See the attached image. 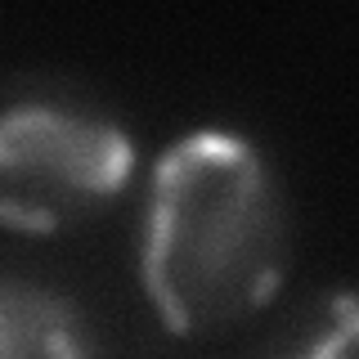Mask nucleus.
<instances>
[{"instance_id":"obj_1","label":"nucleus","mask_w":359,"mask_h":359,"mask_svg":"<svg viewBox=\"0 0 359 359\" xmlns=\"http://www.w3.org/2000/svg\"><path fill=\"white\" fill-rule=\"evenodd\" d=\"M287 198L265 153L233 130H194L157 157L140 229V278L180 337L238 328L287 274Z\"/></svg>"},{"instance_id":"obj_2","label":"nucleus","mask_w":359,"mask_h":359,"mask_svg":"<svg viewBox=\"0 0 359 359\" xmlns=\"http://www.w3.org/2000/svg\"><path fill=\"white\" fill-rule=\"evenodd\" d=\"M135 144L112 117L59 99L0 108V224L54 233L126 194Z\"/></svg>"},{"instance_id":"obj_3","label":"nucleus","mask_w":359,"mask_h":359,"mask_svg":"<svg viewBox=\"0 0 359 359\" xmlns=\"http://www.w3.org/2000/svg\"><path fill=\"white\" fill-rule=\"evenodd\" d=\"M0 359H99V341L76 301L0 278Z\"/></svg>"},{"instance_id":"obj_4","label":"nucleus","mask_w":359,"mask_h":359,"mask_svg":"<svg viewBox=\"0 0 359 359\" xmlns=\"http://www.w3.org/2000/svg\"><path fill=\"white\" fill-rule=\"evenodd\" d=\"M355 341H359V314H355V297L337 292L323 310V319L314 323V332L292 351V359H355Z\"/></svg>"}]
</instances>
